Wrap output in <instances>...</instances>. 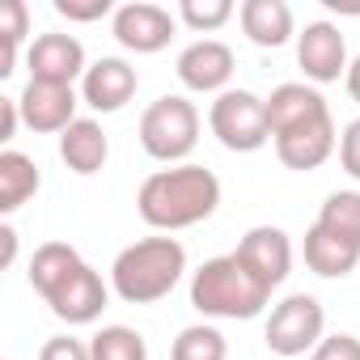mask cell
<instances>
[{"instance_id": "cell-1", "label": "cell", "mask_w": 360, "mask_h": 360, "mask_svg": "<svg viewBox=\"0 0 360 360\" xmlns=\"http://www.w3.org/2000/svg\"><path fill=\"white\" fill-rule=\"evenodd\" d=\"M221 208V178L195 161L169 165L148 174L140 191H136V212L148 229L174 233V229H191L208 221Z\"/></svg>"}, {"instance_id": "cell-2", "label": "cell", "mask_w": 360, "mask_h": 360, "mask_svg": "<svg viewBox=\"0 0 360 360\" xmlns=\"http://www.w3.org/2000/svg\"><path fill=\"white\" fill-rule=\"evenodd\" d=\"M187 271V250L178 238H140L110 263V288L127 305H153L169 297Z\"/></svg>"}, {"instance_id": "cell-3", "label": "cell", "mask_w": 360, "mask_h": 360, "mask_svg": "<svg viewBox=\"0 0 360 360\" xmlns=\"http://www.w3.org/2000/svg\"><path fill=\"white\" fill-rule=\"evenodd\" d=\"M271 301V288H263L250 267L238 255H217L191 276V305L204 318H259Z\"/></svg>"}, {"instance_id": "cell-4", "label": "cell", "mask_w": 360, "mask_h": 360, "mask_svg": "<svg viewBox=\"0 0 360 360\" xmlns=\"http://www.w3.org/2000/svg\"><path fill=\"white\" fill-rule=\"evenodd\" d=\"M200 144V110L183 94H161L140 115V148L153 161L183 165Z\"/></svg>"}, {"instance_id": "cell-5", "label": "cell", "mask_w": 360, "mask_h": 360, "mask_svg": "<svg viewBox=\"0 0 360 360\" xmlns=\"http://www.w3.org/2000/svg\"><path fill=\"white\" fill-rule=\"evenodd\" d=\"M208 127L229 153H259L271 140L267 123V102L250 89H225L208 106Z\"/></svg>"}, {"instance_id": "cell-6", "label": "cell", "mask_w": 360, "mask_h": 360, "mask_svg": "<svg viewBox=\"0 0 360 360\" xmlns=\"http://www.w3.org/2000/svg\"><path fill=\"white\" fill-rule=\"evenodd\" d=\"M263 339H267V347H271L276 356H284V360L314 352V347L326 339V309H322V301L309 297V292L284 297V301L271 309Z\"/></svg>"}, {"instance_id": "cell-7", "label": "cell", "mask_w": 360, "mask_h": 360, "mask_svg": "<svg viewBox=\"0 0 360 360\" xmlns=\"http://www.w3.org/2000/svg\"><path fill=\"white\" fill-rule=\"evenodd\" d=\"M174 13L161 5H148V0H131V5H119L110 18V30L119 39V47L136 51V56H157L169 47L174 39Z\"/></svg>"}, {"instance_id": "cell-8", "label": "cell", "mask_w": 360, "mask_h": 360, "mask_svg": "<svg viewBox=\"0 0 360 360\" xmlns=\"http://www.w3.org/2000/svg\"><path fill=\"white\" fill-rule=\"evenodd\" d=\"M297 64L305 72V81L314 85H330L339 77H347V43H343V30L335 22H309L301 34H297Z\"/></svg>"}, {"instance_id": "cell-9", "label": "cell", "mask_w": 360, "mask_h": 360, "mask_svg": "<svg viewBox=\"0 0 360 360\" xmlns=\"http://www.w3.org/2000/svg\"><path fill=\"white\" fill-rule=\"evenodd\" d=\"M233 47L221 43V39H200L191 47H183V56H178V81H183L191 94H225L229 81H233Z\"/></svg>"}, {"instance_id": "cell-10", "label": "cell", "mask_w": 360, "mask_h": 360, "mask_svg": "<svg viewBox=\"0 0 360 360\" xmlns=\"http://www.w3.org/2000/svg\"><path fill=\"white\" fill-rule=\"evenodd\" d=\"M246 267H250V276L263 284V288H280L284 280H288V271H292V242H288V233L284 229H276V225H255V229H246V238L238 242V250H233Z\"/></svg>"}, {"instance_id": "cell-11", "label": "cell", "mask_w": 360, "mask_h": 360, "mask_svg": "<svg viewBox=\"0 0 360 360\" xmlns=\"http://www.w3.org/2000/svg\"><path fill=\"white\" fill-rule=\"evenodd\" d=\"M26 68H30V81H47V85H72V81H85L89 72L85 47L72 34H39L26 47Z\"/></svg>"}, {"instance_id": "cell-12", "label": "cell", "mask_w": 360, "mask_h": 360, "mask_svg": "<svg viewBox=\"0 0 360 360\" xmlns=\"http://www.w3.org/2000/svg\"><path fill=\"white\" fill-rule=\"evenodd\" d=\"M136 89H140L136 68L127 60H119V56H102V60L89 64V72L81 81V102L89 110H98V115H115L136 98Z\"/></svg>"}, {"instance_id": "cell-13", "label": "cell", "mask_w": 360, "mask_h": 360, "mask_svg": "<svg viewBox=\"0 0 360 360\" xmlns=\"http://www.w3.org/2000/svg\"><path fill=\"white\" fill-rule=\"evenodd\" d=\"M106 301H110V288L102 284V276H98L89 263H81V267L47 297L51 314H56L60 322H68V326H89V322H98L102 309H106Z\"/></svg>"}, {"instance_id": "cell-14", "label": "cell", "mask_w": 360, "mask_h": 360, "mask_svg": "<svg viewBox=\"0 0 360 360\" xmlns=\"http://www.w3.org/2000/svg\"><path fill=\"white\" fill-rule=\"evenodd\" d=\"M18 106H22V123H26L30 131H43V136H51V131L64 136V131L77 123V89H72V85L26 81Z\"/></svg>"}, {"instance_id": "cell-15", "label": "cell", "mask_w": 360, "mask_h": 360, "mask_svg": "<svg viewBox=\"0 0 360 360\" xmlns=\"http://www.w3.org/2000/svg\"><path fill=\"white\" fill-rule=\"evenodd\" d=\"M267 102V123H271V140L292 131V127H305V123H318L330 115L326 98L318 94V85H305V81H284L271 89Z\"/></svg>"}, {"instance_id": "cell-16", "label": "cell", "mask_w": 360, "mask_h": 360, "mask_svg": "<svg viewBox=\"0 0 360 360\" xmlns=\"http://www.w3.org/2000/svg\"><path fill=\"white\" fill-rule=\"evenodd\" d=\"M339 148V131H335V119H318V123H305V127H292L284 136H276V157L288 165V169H318L322 161H330V153Z\"/></svg>"}, {"instance_id": "cell-17", "label": "cell", "mask_w": 360, "mask_h": 360, "mask_svg": "<svg viewBox=\"0 0 360 360\" xmlns=\"http://www.w3.org/2000/svg\"><path fill=\"white\" fill-rule=\"evenodd\" d=\"M238 22H242V34L255 43V47H284L292 34H297V22H292V9L284 0H242L238 9Z\"/></svg>"}, {"instance_id": "cell-18", "label": "cell", "mask_w": 360, "mask_h": 360, "mask_svg": "<svg viewBox=\"0 0 360 360\" xmlns=\"http://www.w3.org/2000/svg\"><path fill=\"white\" fill-rule=\"evenodd\" d=\"M60 157H64V165H68L72 174H81V178L98 174V169L106 165V157H110V140H106L102 123H98V119H77V123L60 136Z\"/></svg>"}, {"instance_id": "cell-19", "label": "cell", "mask_w": 360, "mask_h": 360, "mask_svg": "<svg viewBox=\"0 0 360 360\" xmlns=\"http://www.w3.org/2000/svg\"><path fill=\"white\" fill-rule=\"evenodd\" d=\"M356 263H360V246H352V242L326 233L322 225H309V229H305V267H309L314 276H322V280H343V276L356 271Z\"/></svg>"}, {"instance_id": "cell-20", "label": "cell", "mask_w": 360, "mask_h": 360, "mask_svg": "<svg viewBox=\"0 0 360 360\" xmlns=\"http://www.w3.org/2000/svg\"><path fill=\"white\" fill-rule=\"evenodd\" d=\"M43 187V174L34 165V157L18 153V148H5L0 153V212H18L30 195H39Z\"/></svg>"}, {"instance_id": "cell-21", "label": "cell", "mask_w": 360, "mask_h": 360, "mask_svg": "<svg viewBox=\"0 0 360 360\" xmlns=\"http://www.w3.org/2000/svg\"><path fill=\"white\" fill-rule=\"evenodd\" d=\"M81 263H85V259H81L77 246H68V242H43V246L30 255V271H26V276H30V288L47 301Z\"/></svg>"}, {"instance_id": "cell-22", "label": "cell", "mask_w": 360, "mask_h": 360, "mask_svg": "<svg viewBox=\"0 0 360 360\" xmlns=\"http://www.w3.org/2000/svg\"><path fill=\"white\" fill-rule=\"evenodd\" d=\"M314 225H322L326 233L360 246V191H330Z\"/></svg>"}, {"instance_id": "cell-23", "label": "cell", "mask_w": 360, "mask_h": 360, "mask_svg": "<svg viewBox=\"0 0 360 360\" xmlns=\"http://www.w3.org/2000/svg\"><path fill=\"white\" fill-rule=\"evenodd\" d=\"M169 360H229V343L217 326L208 322H195V326H183L169 347Z\"/></svg>"}, {"instance_id": "cell-24", "label": "cell", "mask_w": 360, "mask_h": 360, "mask_svg": "<svg viewBox=\"0 0 360 360\" xmlns=\"http://www.w3.org/2000/svg\"><path fill=\"white\" fill-rule=\"evenodd\" d=\"M26 34H30L26 0H5V5H0V43H5V51H0V77L18 72V51H22Z\"/></svg>"}, {"instance_id": "cell-25", "label": "cell", "mask_w": 360, "mask_h": 360, "mask_svg": "<svg viewBox=\"0 0 360 360\" xmlns=\"http://www.w3.org/2000/svg\"><path fill=\"white\" fill-rule=\"evenodd\" d=\"M89 356L94 360H148V343L131 326H102L89 339Z\"/></svg>"}, {"instance_id": "cell-26", "label": "cell", "mask_w": 360, "mask_h": 360, "mask_svg": "<svg viewBox=\"0 0 360 360\" xmlns=\"http://www.w3.org/2000/svg\"><path fill=\"white\" fill-rule=\"evenodd\" d=\"M233 18V0H183L178 5V22L195 34H212Z\"/></svg>"}, {"instance_id": "cell-27", "label": "cell", "mask_w": 360, "mask_h": 360, "mask_svg": "<svg viewBox=\"0 0 360 360\" xmlns=\"http://www.w3.org/2000/svg\"><path fill=\"white\" fill-rule=\"evenodd\" d=\"M56 13L68 22H102L106 13H115L110 0H56Z\"/></svg>"}, {"instance_id": "cell-28", "label": "cell", "mask_w": 360, "mask_h": 360, "mask_svg": "<svg viewBox=\"0 0 360 360\" xmlns=\"http://www.w3.org/2000/svg\"><path fill=\"white\" fill-rule=\"evenodd\" d=\"M309 360H360V339L356 335H326L309 352Z\"/></svg>"}, {"instance_id": "cell-29", "label": "cell", "mask_w": 360, "mask_h": 360, "mask_svg": "<svg viewBox=\"0 0 360 360\" xmlns=\"http://www.w3.org/2000/svg\"><path fill=\"white\" fill-rule=\"evenodd\" d=\"M339 165H343L347 178L360 183V119H352L343 127V136H339Z\"/></svg>"}, {"instance_id": "cell-30", "label": "cell", "mask_w": 360, "mask_h": 360, "mask_svg": "<svg viewBox=\"0 0 360 360\" xmlns=\"http://www.w3.org/2000/svg\"><path fill=\"white\" fill-rule=\"evenodd\" d=\"M39 360H94L89 356V343L72 339V335H51L39 352Z\"/></svg>"}, {"instance_id": "cell-31", "label": "cell", "mask_w": 360, "mask_h": 360, "mask_svg": "<svg viewBox=\"0 0 360 360\" xmlns=\"http://www.w3.org/2000/svg\"><path fill=\"white\" fill-rule=\"evenodd\" d=\"M18 123H22V106H18V98H0V140H13Z\"/></svg>"}, {"instance_id": "cell-32", "label": "cell", "mask_w": 360, "mask_h": 360, "mask_svg": "<svg viewBox=\"0 0 360 360\" xmlns=\"http://www.w3.org/2000/svg\"><path fill=\"white\" fill-rule=\"evenodd\" d=\"M343 85H347V94H352V102H360V56L347 64V77H343Z\"/></svg>"}, {"instance_id": "cell-33", "label": "cell", "mask_w": 360, "mask_h": 360, "mask_svg": "<svg viewBox=\"0 0 360 360\" xmlns=\"http://www.w3.org/2000/svg\"><path fill=\"white\" fill-rule=\"evenodd\" d=\"M0 238H5V267H9V263H13V255H18V233L5 225V229H0Z\"/></svg>"}]
</instances>
